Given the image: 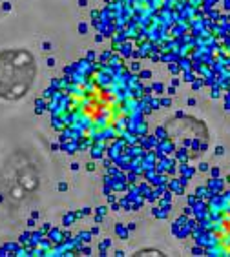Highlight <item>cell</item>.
<instances>
[{"label":"cell","mask_w":230,"mask_h":257,"mask_svg":"<svg viewBox=\"0 0 230 257\" xmlns=\"http://www.w3.org/2000/svg\"><path fill=\"white\" fill-rule=\"evenodd\" d=\"M37 77V64L28 50L0 51V99H22Z\"/></svg>","instance_id":"cell-1"}]
</instances>
